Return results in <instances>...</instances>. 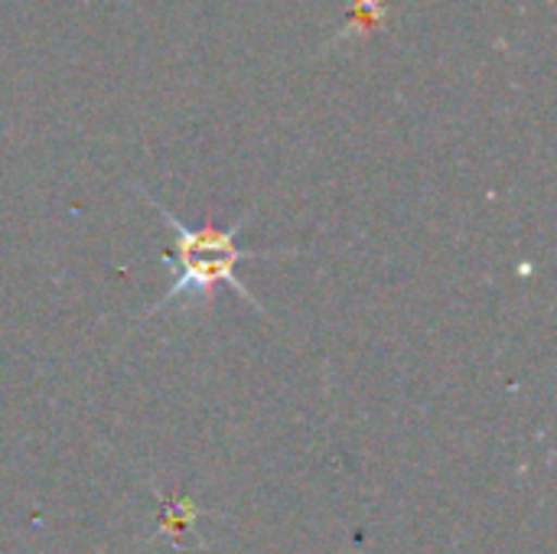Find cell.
I'll list each match as a JSON object with an SVG mask.
<instances>
[{
    "instance_id": "6da1fadb",
    "label": "cell",
    "mask_w": 557,
    "mask_h": 554,
    "mask_svg": "<svg viewBox=\"0 0 557 554\" xmlns=\"http://www.w3.org/2000/svg\"><path fill=\"white\" fill-rule=\"evenodd\" d=\"M137 193H144V199L157 209V216L163 219V225L173 229V248L163 255V261L176 264V281L170 284V291L147 310V317H157L160 310L173 307L176 300H189V304H209L215 297L219 287H232L238 300H245L248 307H255L258 313H264V307L255 300V294L238 281V264L248 258H277V255H294V248H277V251H255V248H242L238 235L242 229L251 222V212L238 216L228 229H215V225H186L180 222L157 196H150L147 189L137 186Z\"/></svg>"
}]
</instances>
